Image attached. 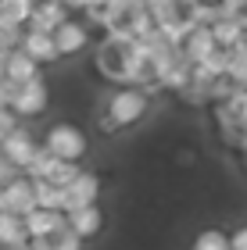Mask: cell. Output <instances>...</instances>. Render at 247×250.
<instances>
[{
	"mask_svg": "<svg viewBox=\"0 0 247 250\" xmlns=\"http://www.w3.org/2000/svg\"><path fill=\"white\" fill-rule=\"evenodd\" d=\"M22 243H29V232H25L22 214L0 211V247H22Z\"/></svg>",
	"mask_w": 247,
	"mask_h": 250,
	"instance_id": "5bb4252c",
	"label": "cell"
},
{
	"mask_svg": "<svg viewBox=\"0 0 247 250\" xmlns=\"http://www.w3.org/2000/svg\"><path fill=\"white\" fill-rule=\"evenodd\" d=\"M79 172H83L79 161H54V165H50V172H47V183H54L58 189H65Z\"/></svg>",
	"mask_w": 247,
	"mask_h": 250,
	"instance_id": "d6986e66",
	"label": "cell"
},
{
	"mask_svg": "<svg viewBox=\"0 0 247 250\" xmlns=\"http://www.w3.org/2000/svg\"><path fill=\"white\" fill-rule=\"evenodd\" d=\"M65 225H68L79 240H93V236L104 229V211H100L97 204H90V208H75V211H65Z\"/></svg>",
	"mask_w": 247,
	"mask_h": 250,
	"instance_id": "ba28073f",
	"label": "cell"
},
{
	"mask_svg": "<svg viewBox=\"0 0 247 250\" xmlns=\"http://www.w3.org/2000/svg\"><path fill=\"white\" fill-rule=\"evenodd\" d=\"M11 97H15V83H7L0 75V107H11Z\"/></svg>",
	"mask_w": 247,
	"mask_h": 250,
	"instance_id": "d4e9b609",
	"label": "cell"
},
{
	"mask_svg": "<svg viewBox=\"0 0 247 250\" xmlns=\"http://www.w3.org/2000/svg\"><path fill=\"white\" fill-rule=\"evenodd\" d=\"M190 250H229V236L222 229H204V232H197Z\"/></svg>",
	"mask_w": 247,
	"mask_h": 250,
	"instance_id": "ffe728a7",
	"label": "cell"
},
{
	"mask_svg": "<svg viewBox=\"0 0 247 250\" xmlns=\"http://www.w3.org/2000/svg\"><path fill=\"white\" fill-rule=\"evenodd\" d=\"M22 43V29L18 25H0V47L4 50H15Z\"/></svg>",
	"mask_w": 247,
	"mask_h": 250,
	"instance_id": "7402d4cb",
	"label": "cell"
},
{
	"mask_svg": "<svg viewBox=\"0 0 247 250\" xmlns=\"http://www.w3.org/2000/svg\"><path fill=\"white\" fill-rule=\"evenodd\" d=\"M4 61H7V50L0 47V75H4Z\"/></svg>",
	"mask_w": 247,
	"mask_h": 250,
	"instance_id": "4316f807",
	"label": "cell"
},
{
	"mask_svg": "<svg viewBox=\"0 0 247 250\" xmlns=\"http://www.w3.org/2000/svg\"><path fill=\"white\" fill-rule=\"evenodd\" d=\"M54 161H58V157H54L43 143H36V150H32L29 165L22 168V175H25V179H47V172H50V165H54Z\"/></svg>",
	"mask_w": 247,
	"mask_h": 250,
	"instance_id": "ac0fdd59",
	"label": "cell"
},
{
	"mask_svg": "<svg viewBox=\"0 0 247 250\" xmlns=\"http://www.w3.org/2000/svg\"><path fill=\"white\" fill-rule=\"evenodd\" d=\"M0 211H7V208H4V189H0Z\"/></svg>",
	"mask_w": 247,
	"mask_h": 250,
	"instance_id": "f1b7e54d",
	"label": "cell"
},
{
	"mask_svg": "<svg viewBox=\"0 0 247 250\" xmlns=\"http://www.w3.org/2000/svg\"><path fill=\"white\" fill-rule=\"evenodd\" d=\"M183 58L190 61V64H197V61H204L211 50H215V40H211V32H208V25H194L186 32V40H183Z\"/></svg>",
	"mask_w": 247,
	"mask_h": 250,
	"instance_id": "4fadbf2b",
	"label": "cell"
},
{
	"mask_svg": "<svg viewBox=\"0 0 247 250\" xmlns=\"http://www.w3.org/2000/svg\"><path fill=\"white\" fill-rule=\"evenodd\" d=\"M32 11V0H0V25H18L25 29Z\"/></svg>",
	"mask_w": 247,
	"mask_h": 250,
	"instance_id": "e0dca14e",
	"label": "cell"
},
{
	"mask_svg": "<svg viewBox=\"0 0 247 250\" xmlns=\"http://www.w3.org/2000/svg\"><path fill=\"white\" fill-rule=\"evenodd\" d=\"M15 175H22V172H18V168H15V165H7V161H4V157H0V189H4V186H7V183H11V179H15Z\"/></svg>",
	"mask_w": 247,
	"mask_h": 250,
	"instance_id": "cb8c5ba5",
	"label": "cell"
},
{
	"mask_svg": "<svg viewBox=\"0 0 247 250\" xmlns=\"http://www.w3.org/2000/svg\"><path fill=\"white\" fill-rule=\"evenodd\" d=\"M229 250H247V225H240V229L229 236Z\"/></svg>",
	"mask_w": 247,
	"mask_h": 250,
	"instance_id": "484cf974",
	"label": "cell"
},
{
	"mask_svg": "<svg viewBox=\"0 0 247 250\" xmlns=\"http://www.w3.org/2000/svg\"><path fill=\"white\" fill-rule=\"evenodd\" d=\"M4 79H7V83H15V86H22V83H29V79H40V64L32 61L22 47H15V50H7Z\"/></svg>",
	"mask_w": 247,
	"mask_h": 250,
	"instance_id": "30bf717a",
	"label": "cell"
},
{
	"mask_svg": "<svg viewBox=\"0 0 247 250\" xmlns=\"http://www.w3.org/2000/svg\"><path fill=\"white\" fill-rule=\"evenodd\" d=\"M0 250H29V243H22V247H0Z\"/></svg>",
	"mask_w": 247,
	"mask_h": 250,
	"instance_id": "83f0119b",
	"label": "cell"
},
{
	"mask_svg": "<svg viewBox=\"0 0 247 250\" xmlns=\"http://www.w3.org/2000/svg\"><path fill=\"white\" fill-rule=\"evenodd\" d=\"M83 243H86V240H79L68 225H61L58 232H50V247H54V250H83Z\"/></svg>",
	"mask_w": 247,
	"mask_h": 250,
	"instance_id": "44dd1931",
	"label": "cell"
},
{
	"mask_svg": "<svg viewBox=\"0 0 247 250\" xmlns=\"http://www.w3.org/2000/svg\"><path fill=\"white\" fill-rule=\"evenodd\" d=\"M32 150H36V140H32V132L29 129H11L4 140H0V157H4L7 165H15L18 172L29 165V157H32Z\"/></svg>",
	"mask_w": 247,
	"mask_h": 250,
	"instance_id": "8992f818",
	"label": "cell"
},
{
	"mask_svg": "<svg viewBox=\"0 0 247 250\" xmlns=\"http://www.w3.org/2000/svg\"><path fill=\"white\" fill-rule=\"evenodd\" d=\"M50 36H54V47H58V58H75L90 47V29L75 18H65Z\"/></svg>",
	"mask_w": 247,
	"mask_h": 250,
	"instance_id": "5b68a950",
	"label": "cell"
},
{
	"mask_svg": "<svg viewBox=\"0 0 247 250\" xmlns=\"http://www.w3.org/2000/svg\"><path fill=\"white\" fill-rule=\"evenodd\" d=\"M11 129H18V115L11 107H0V140H4Z\"/></svg>",
	"mask_w": 247,
	"mask_h": 250,
	"instance_id": "603a6c76",
	"label": "cell"
},
{
	"mask_svg": "<svg viewBox=\"0 0 247 250\" xmlns=\"http://www.w3.org/2000/svg\"><path fill=\"white\" fill-rule=\"evenodd\" d=\"M22 222H25V232H29V240H32V236L58 232L61 225H65V214L61 211H47V208H32L29 214H22Z\"/></svg>",
	"mask_w": 247,
	"mask_h": 250,
	"instance_id": "7c38bea8",
	"label": "cell"
},
{
	"mask_svg": "<svg viewBox=\"0 0 247 250\" xmlns=\"http://www.w3.org/2000/svg\"><path fill=\"white\" fill-rule=\"evenodd\" d=\"M4 208L11 214H29L32 208H36V200H32V183L25 175H15L4 186Z\"/></svg>",
	"mask_w": 247,
	"mask_h": 250,
	"instance_id": "8fae6325",
	"label": "cell"
},
{
	"mask_svg": "<svg viewBox=\"0 0 247 250\" xmlns=\"http://www.w3.org/2000/svg\"><path fill=\"white\" fill-rule=\"evenodd\" d=\"M147 107H151V97L143 93L140 86H122V89H115V93L108 97L104 115H100V125H104V132L133 129L136 122H143Z\"/></svg>",
	"mask_w": 247,
	"mask_h": 250,
	"instance_id": "6da1fadb",
	"label": "cell"
},
{
	"mask_svg": "<svg viewBox=\"0 0 247 250\" xmlns=\"http://www.w3.org/2000/svg\"><path fill=\"white\" fill-rule=\"evenodd\" d=\"M47 107H50V89H47V83H43V75H40V79H29V83H22V86H15L11 111H15L18 118H36V115H43Z\"/></svg>",
	"mask_w": 247,
	"mask_h": 250,
	"instance_id": "3957f363",
	"label": "cell"
},
{
	"mask_svg": "<svg viewBox=\"0 0 247 250\" xmlns=\"http://www.w3.org/2000/svg\"><path fill=\"white\" fill-rule=\"evenodd\" d=\"M22 50L29 54L36 64H54V61H61L58 58V47H54V36L50 32H36V29H22V43H18Z\"/></svg>",
	"mask_w": 247,
	"mask_h": 250,
	"instance_id": "9c48e42d",
	"label": "cell"
},
{
	"mask_svg": "<svg viewBox=\"0 0 247 250\" xmlns=\"http://www.w3.org/2000/svg\"><path fill=\"white\" fill-rule=\"evenodd\" d=\"M208 32H211V40H215V47H222V50H233V47L244 40L237 18H219V21H211Z\"/></svg>",
	"mask_w": 247,
	"mask_h": 250,
	"instance_id": "9a60e30c",
	"label": "cell"
},
{
	"mask_svg": "<svg viewBox=\"0 0 247 250\" xmlns=\"http://www.w3.org/2000/svg\"><path fill=\"white\" fill-rule=\"evenodd\" d=\"M29 183H32V200H36V208L61 211V197H65V189H58L54 183H47V179H29Z\"/></svg>",
	"mask_w": 247,
	"mask_h": 250,
	"instance_id": "2e32d148",
	"label": "cell"
},
{
	"mask_svg": "<svg viewBox=\"0 0 247 250\" xmlns=\"http://www.w3.org/2000/svg\"><path fill=\"white\" fill-rule=\"evenodd\" d=\"M97 193H100V179L93 172H83L72 179L68 186H65V197H61V214L65 211H75V208H90V204H97Z\"/></svg>",
	"mask_w": 247,
	"mask_h": 250,
	"instance_id": "277c9868",
	"label": "cell"
},
{
	"mask_svg": "<svg viewBox=\"0 0 247 250\" xmlns=\"http://www.w3.org/2000/svg\"><path fill=\"white\" fill-rule=\"evenodd\" d=\"M65 18H68V7H65L61 0H36V4H32V11H29L25 29H36V32H54Z\"/></svg>",
	"mask_w": 247,
	"mask_h": 250,
	"instance_id": "52a82bcc",
	"label": "cell"
},
{
	"mask_svg": "<svg viewBox=\"0 0 247 250\" xmlns=\"http://www.w3.org/2000/svg\"><path fill=\"white\" fill-rule=\"evenodd\" d=\"M43 146L58 157V161H83V157L90 154V140H86V132L79 129V125H72V122H58V125H50L47 136H43Z\"/></svg>",
	"mask_w": 247,
	"mask_h": 250,
	"instance_id": "7a4b0ae2",
	"label": "cell"
}]
</instances>
